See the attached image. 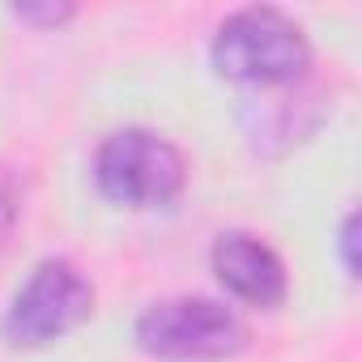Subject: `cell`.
I'll use <instances>...</instances> for the list:
<instances>
[{
	"mask_svg": "<svg viewBox=\"0 0 362 362\" xmlns=\"http://www.w3.org/2000/svg\"><path fill=\"white\" fill-rule=\"evenodd\" d=\"M209 60L214 73L235 86H298L311 69V39L290 13L273 5H252L222 18L209 43Z\"/></svg>",
	"mask_w": 362,
	"mask_h": 362,
	"instance_id": "cell-1",
	"label": "cell"
},
{
	"mask_svg": "<svg viewBox=\"0 0 362 362\" xmlns=\"http://www.w3.org/2000/svg\"><path fill=\"white\" fill-rule=\"evenodd\" d=\"M94 188L103 201L119 209H170L188 188V162L162 132L149 128H119L107 132L90 162Z\"/></svg>",
	"mask_w": 362,
	"mask_h": 362,
	"instance_id": "cell-2",
	"label": "cell"
},
{
	"mask_svg": "<svg viewBox=\"0 0 362 362\" xmlns=\"http://www.w3.org/2000/svg\"><path fill=\"white\" fill-rule=\"evenodd\" d=\"M132 341L158 362H226L252 345V328L218 298L179 294L149 303L132 324Z\"/></svg>",
	"mask_w": 362,
	"mask_h": 362,
	"instance_id": "cell-3",
	"label": "cell"
},
{
	"mask_svg": "<svg viewBox=\"0 0 362 362\" xmlns=\"http://www.w3.org/2000/svg\"><path fill=\"white\" fill-rule=\"evenodd\" d=\"M94 303H98V294H94L90 277L64 256H47L13 290L5 320H0V337L13 349H43L52 341L77 332L81 324H90Z\"/></svg>",
	"mask_w": 362,
	"mask_h": 362,
	"instance_id": "cell-4",
	"label": "cell"
},
{
	"mask_svg": "<svg viewBox=\"0 0 362 362\" xmlns=\"http://www.w3.org/2000/svg\"><path fill=\"white\" fill-rule=\"evenodd\" d=\"M209 264H214V277L222 281V290L256 311H277L290 294L281 256L252 230H222L214 239Z\"/></svg>",
	"mask_w": 362,
	"mask_h": 362,
	"instance_id": "cell-5",
	"label": "cell"
},
{
	"mask_svg": "<svg viewBox=\"0 0 362 362\" xmlns=\"http://www.w3.org/2000/svg\"><path fill=\"white\" fill-rule=\"evenodd\" d=\"M18 222H22V179L13 166L0 162V252L9 247Z\"/></svg>",
	"mask_w": 362,
	"mask_h": 362,
	"instance_id": "cell-6",
	"label": "cell"
},
{
	"mask_svg": "<svg viewBox=\"0 0 362 362\" xmlns=\"http://www.w3.org/2000/svg\"><path fill=\"white\" fill-rule=\"evenodd\" d=\"M13 13H18L22 22H30V26H64V22L77 18L73 5H18Z\"/></svg>",
	"mask_w": 362,
	"mask_h": 362,
	"instance_id": "cell-7",
	"label": "cell"
},
{
	"mask_svg": "<svg viewBox=\"0 0 362 362\" xmlns=\"http://www.w3.org/2000/svg\"><path fill=\"white\" fill-rule=\"evenodd\" d=\"M337 247H341V264H345V273L358 277V209H349V214L341 218Z\"/></svg>",
	"mask_w": 362,
	"mask_h": 362,
	"instance_id": "cell-8",
	"label": "cell"
}]
</instances>
